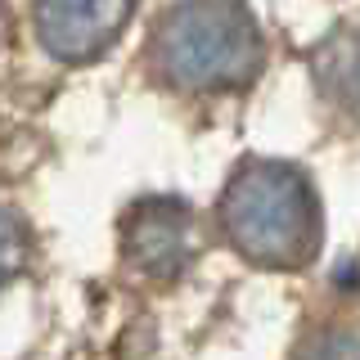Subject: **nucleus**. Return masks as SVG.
Here are the masks:
<instances>
[{"mask_svg":"<svg viewBox=\"0 0 360 360\" xmlns=\"http://www.w3.org/2000/svg\"><path fill=\"white\" fill-rule=\"evenodd\" d=\"M221 225L252 266H307L320 248V198L292 162L252 158L225 185Z\"/></svg>","mask_w":360,"mask_h":360,"instance_id":"f257e3e1","label":"nucleus"},{"mask_svg":"<svg viewBox=\"0 0 360 360\" xmlns=\"http://www.w3.org/2000/svg\"><path fill=\"white\" fill-rule=\"evenodd\" d=\"M262 59V27L243 0H180L153 37L158 72L180 90H239Z\"/></svg>","mask_w":360,"mask_h":360,"instance_id":"f03ea898","label":"nucleus"},{"mask_svg":"<svg viewBox=\"0 0 360 360\" xmlns=\"http://www.w3.org/2000/svg\"><path fill=\"white\" fill-rule=\"evenodd\" d=\"M122 252L149 279H176L194 262V212L180 198H144L122 225Z\"/></svg>","mask_w":360,"mask_h":360,"instance_id":"7ed1b4c3","label":"nucleus"},{"mask_svg":"<svg viewBox=\"0 0 360 360\" xmlns=\"http://www.w3.org/2000/svg\"><path fill=\"white\" fill-rule=\"evenodd\" d=\"M131 9H135V0H37L32 18H37L41 45L54 59L86 63L117 41Z\"/></svg>","mask_w":360,"mask_h":360,"instance_id":"20e7f679","label":"nucleus"},{"mask_svg":"<svg viewBox=\"0 0 360 360\" xmlns=\"http://www.w3.org/2000/svg\"><path fill=\"white\" fill-rule=\"evenodd\" d=\"M315 77L324 99H333L347 112H360V27L324 41V50L315 54Z\"/></svg>","mask_w":360,"mask_h":360,"instance_id":"39448f33","label":"nucleus"},{"mask_svg":"<svg viewBox=\"0 0 360 360\" xmlns=\"http://www.w3.org/2000/svg\"><path fill=\"white\" fill-rule=\"evenodd\" d=\"M297 360H360V324H333L302 347Z\"/></svg>","mask_w":360,"mask_h":360,"instance_id":"423d86ee","label":"nucleus"},{"mask_svg":"<svg viewBox=\"0 0 360 360\" xmlns=\"http://www.w3.org/2000/svg\"><path fill=\"white\" fill-rule=\"evenodd\" d=\"M22 257H27V234H22V221L9 207H0V288L22 270Z\"/></svg>","mask_w":360,"mask_h":360,"instance_id":"0eeeda50","label":"nucleus"}]
</instances>
